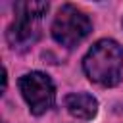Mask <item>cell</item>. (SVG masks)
<instances>
[{"label": "cell", "mask_w": 123, "mask_h": 123, "mask_svg": "<svg viewBox=\"0 0 123 123\" xmlns=\"http://www.w3.org/2000/svg\"><path fill=\"white\" fill-rule=\"evenodd\" d=\"M40 37V29H38V19L37 17H29V15H15L13 23L8 27L6 31V38L8 44L13 50H25L31 44H35Z\"/></svg>", "instance_id": "4"}, {"label": "cell", "mask_w": 123, "mask_h": 123, "mask_svg": "<svg viewBox=\"0 0 123 123\" xmlns=\"http://www.w3.org/2000/svg\"><path fill=\"white\" fill-rule=\"evenodd\" d=\"M90 31H92V23L88 15L83 10L75 8L73 4H63L58 10V15L52 23L54 40L65 48L77 46L81 40L88 37Z\"/></svg>", "instance_id": "2"}, {"label": "cell", "mask_w": 123, "mask_h": 123, "mask_svg": "<svg viewBox=\"0 0 123 123\" xmlns=\"http://www.w3.org/2000/svg\"><path fill=\"white\" fill-rule=\"evenodd\" d=\"M121 23H123V21H121Z\"/></svg>", "instance_id": "7"}, {"label": "cell", "mask_w": 123, "mask_h": 123, "mask_svg": "<svg viewBox=\"0 0 123 123\" xmlns=\"http://www.w3.org/2000/svg\"><path fill=\"white\" fill-rule=\"evenodd\" d=\"M15 15H29L40 19L48 12V2H17L13 6Z\"/></svg>", "instance_id": "6"}, {"label": "cell", "mask_w": 123, "mask_h": 123, "mask_svg": "<svg viewBox=\"0 0 123 123\" xmlns=\"http://www.w3.org/2000/svg\"><path fill=\"white\" fill-rule=\"evenodd\" d=\"M17 85H19V90H21L25 102L29 104L31 113L42 115L54 106V102H56V86H54L52 79L46 73H42V71L25 73L19 79Z\"/></svg>", "instance_id": "3"}, {"label": "cell", "mask_w": 123, "mask_h": 123, "mask_svg": "<svg viewBox=\"0 0 123 123\" xmlns=\"http://www.w3.org/2000/svg\"><path fill=\"white\" fill-rule=\"evenodd\" d=\"M85 75L100 86H115L123 73V48L113 38H100L83 58Z\"/></svg>", "instance_id": "1"}, {"label": "cell", "mask_w": 123, "mask_h": 123, "mask_svg": "<svg viewBox=\"0 0 123 123\" xmlns=\"http://www.w3.org/2000/svg\"><path fill=\"white\" fill-rule=\"evenodd\" d=\"M63 104H65V110L69 111V115H73L77 119H92L98 111L96 98L86 92H71L65 96Z\"/></svg>", "instance_id": "5"}]
</instances>
